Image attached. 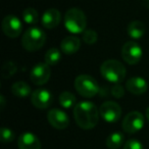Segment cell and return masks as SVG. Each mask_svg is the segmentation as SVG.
I'll use <instances>...</instances> for the list:
<instances>
[{
  "label": "cell",
  "instance_id": "obj_5",
  "mask_svg": "<svg viewBox=\"0 0 149 149\" xmlns=\"http://www.w3.org/2000/svg\"><path fill=\"white\" fill-rule=\"evenodd\" d=\"M74 88L81 96L86 98H92L99 92L96 80L89 74H80L74 80Z\"/></svg>",
  "mask_w": 149,
  "mask_h": 149
},
{
  "label": "cell",
  "instance_id": "obj_9",
  "mask_svg": "<svg viewBox=\"0 0 149 149\" xmlns=\"http://www.w3.org/2000/svg\"><path fill=\"white\" fill-rule=\"evenodd\" d=\"M1 28L3 33L9 38L19 37L23 32V24L19 17L13 15H8L3 19Z\"/></svg>",
  "mask_w": 149,
  "mask_h": 149
},
{
  "label": "cell",
  "instance_id": "obj_18",
  "mask_svg": "<svg viewBox=\"0 0 149 149\" xmlns=\"http://www.w3.org/2000/svg\"><path fill=\"white\" fill-rule=\"evenodd\" d=\"M11 92L15 96L19 98H27L30 95H32V90L31 87L28 85L26 82L19 81L15 82L13 86H11Z\"/></svg>",
  "mask_w": 149,
  "mask_h": 149
},
{
  "label": "cell",
  "instance_id": "obj_15",
  "mask_svg": "<svg viewBox=\"0 0 149 149\" xmlns=\"http://www.w3.org/2000/svg\"><path fill=\"white\" fill-rule=\"evenodd\" d=\"M126 89L134 95H142L148 89V84L143 78L133 77L127 81Z\"/></svg>",
  "mask_w": 149,
  "mask_h": 149
},
{
  "label": "cell",
  "instance_id": "obj_10",
  "mask_svg": "<svg viewBox=\"0 0 149 149\" xmlns=\"http://www.w3.org/2000/svg\"><path fill=\"white\" fill-rule=\"evenodd\" d=\"M51 70L50 66L45 62H39L31 70L30 79L33 82V84L37 86H41L46 84L50 79Z\"/></svg>",
  "mask_w": 149,
  "mask_h": 149
},
{
  "label": "cell",
  "instance_id": "obj_16",
  "mask_svg": "<svg viewBox=\"0 0 149 149\" xmlns=\"http://www.w3.org/2000/svg\"><path fill=\"white\" fill-rule=\"evenodd\" d=\"M81 47V40L74 36L65 37L60 43V49L66 55H72L76 53Z\"/></svg>",
  "mask_w": 149,
  "mask_h": 149
},
{
  "label": "cell",
  "instance_id": "obj_28",
  "mask_svg": "<svg viewBox=\"0 0 149 149\" xmlns=\"http://www.w3.org/2000/svg\"><path fill=\"white\" fill-rule=\"evenodd\" d=\"M0 100H1V109H3V108H4V104H5V102H4V96H3V95L0 96Z\"/></svg>",
  "mask_w": 149,
  "mask_h": 149
},
{
  "label": "cell",
  "instance_id": "obj_11",
  "mask_svg": "<svg viewBox=\"0 0 149 149\" xmlns=\"http://www.w3.org/2000/svg\"><path fill=\"white\" fill-rule=\"evenodd\" d=\"M31 102L36 108L39 109H46L53 102V96L51 92L45 88H40L33 91L31 95Z\"/></svg>",
  "mask_w": 149,
  "mask_h": 149
},
{
  "label": "cell",
  "instance_id": "obj_1",
  "mask_svg": "<svg viewBox=\"0 0 149 149\" xmlns=\"http://www.w3.org/2000/svg\"><path fill=\"white\" fill-rule=\"evenodd\" d=\"M99 111L93 102L82 101L74 107V118L77 125L83 130L95 128L99 120Z\"/></svg>",
  "mask_w": 149,
  "mask_h": 149
},
{
  "label": "cell",
  "instance_id": "obj_14",
  "mask_svg": "<svg viewBox=\"0 0 149 149\" xmlns=\"http://www.w3.org/2000/svg\"><path fill=\"white\" fill-rule=\"evenodd\" d=\"M61 21V13L56 8H49L43 13L41 17L42 26L46 29H54L60 24Z\"/></svg>",
  "mask_w": 149,
  "mask_h": 149
},
{
  "label": "cell",
  "instance_id": "obj_2",
  "mask_svg": "<svg viewBox=\"0 0 149 149\" xmlns=\"http://www.w3.org/2000/svg\"><path fill=\"white\" fill-rule=\"evenodd\" d=\"M100 72L106 81L113 84H120L126 78L127 70L120 61L116 59H108L101 64Z\"/></svg>",
  "mask_w": 149,
  "mask_h": 149
},
{
  "label": "cell",
  "instance_id": "obj_8",
  "mask_svg": "<svg viewBox=\"0 0 149 149\" xmlns=\"http://www.w3.org/2000/svg\"><path fill=\"white\" fill-rule=\"evenodd\" d=\"M101 118L107 123H116L122 116V108L114 101H105L99 108Z\"/></svg>",
  "mask_w": 149,
  "mask_h": 149
},
{
  "label": "cell",
  "instance_id": "obj_25",
  "mask_svg": "<svg viewBox=\"0 0 149 149\" xmlns=\"http://www.w3.org/2000/svg\"><path fill=\"white\" fill-rule=\"evenodd\" d=\"M15 139V135L13 130L9 128H1V141L2 143H11Z\"/></svg>",
  "mask_w": 149,
  "mask_h": 149
},
{
  "label": "cell",
  "instance_id": "obj_13",
  "mask_svg": "<svg viewBox=\"0 0 149 149\" xmlns=\"http://www.w3.org/2000/svg\"><path fill=\"white\" fill-rule=\"evenodd\" d=\"M17 146L19 149H41V142L35 134L26 132L19 137Z\"/></svg>",
  "mask_w": 149,
  "mask_h": 149
},
{
  "label": "cell",
  "instance_id": "obj_17",
  "mask_svg": "<svg viewBox=\"0 0 149 149\" xmlns=\"http://www.w3.org/2000/svg\"><path fill=\"white\" fill-rule=\"evenodd\" d=\"M127 31H128V35L132 39L137 40L144 36L145 32H146V26H145L144 23L140 21H134L129 24Z\"/></svg>",
  "mask_w": 149,
  "mask_h": 149
},
{
  "label": "cell",
  "instance_id": "obj_24",
  "mask_svg": "<svg viewBox=\"0 0 149 149\" xmlns=\"http://www.w3.org/2000/svg\"><path fill=\"white\" fill-rule=\"evenodd\" d=\"M82 38H83V41L85 42L86 44H94L97 42L98 35L94 30L89 29V30H86V31L84 32Z\"/></svg>",
  "mask_w": 149,
  "mask_h": 149
},
{
  "label": "cell",
  "instance_id": "obj_29",
  "mask_svg": "<svg viewBox=\"0 0 149 149\" xmlns=\"http://www.w3.org/2000/svg\"><path fill=\"white\" fill-rule=\"evenodd\" d=\"M146 116H147V120H149V106L147 107V109H146Z\"/></svg>",
  "mask_w": 149,
  "mask_h": 149
},
{
  "label": "cell",
  "instance_id": "obj_4",
  "mask_svg": "<svg viewBox=\"0 0 149 149\" xmlns=\"http://www.w3.org/2000/svg\"><path fill=\"white\" fill-rule=\"evenodd\" d=\"M46 42V34L38 27H32L24 33L22 45L29 52H35L41 49Z\"/></svg>",
  "mask_w": 149,
  "mask_h": 149
},
{
  "label": "cell",
  "instance_id": "obj_23",
  "mask_svg": "<svg viewBox=\"0 0 149 149\" xmlns=\"http://www.w3.org/2000/svg\"><path fill=\"white\" fill-rule=\"evenodd\" d=\"M17 66L15 62L7 61L3 64L2 70H1V76L4 79H7V78H10L11 76H13L17 72Z\"/></svg>",
  "mask_w": 149,
  "mask_h": 149
},
{
  "label": "cell",
  "instance_id": "obj_6",
  "mask_svg": "<svg viewBox=\"0 0 149 149\" xmlns=\"http://www.w3.org/2000/svg\"><path fill=\"white\" fill-rule=\"evenodd\" d=\"M143 51L141 46L135 41H128L123 45L122 57L128 64L134 65L141 60Z\"/></svg>",
  "mask_w": 149,
  "mask_h": 149
},
{
  "label": "cell",
  "instance_id": "obj_21",
  "mask_svg": "<svg viewBox=\"0 0 149 149\" xmlns=\"http://www.w3.org/2000/svg\"><path fill=\"white\" fill-rule=\"evenodd\" d=\"M61 58V53L60 51L55 47L50 48L49 50L46 51L45 54V63H47L48 65H56L58 62L60 61Z\"/></svg>",
  "mask_w": 149,
  "mask_h": 149
},
{
  "label": "cell",
  "instance_id": "obj_22",
  "mask_svg": "<svg viewBox=\"0 0 149 149\" xmlns=\"http://www.w3.org/2000/svg\"><path fill=\"white\" fill-rule=\"evenodd\" d=\"M23 19L27 25H36L39 21V13L33 7H28L23 11Z\"/></svg>",
  "mask_w": 149,
  "mask_h": 149
},
{
  "label": "cell",
  "instance_id": "obj_19",
  "mask_svg": "<svg viewBox=\"0 0 149 149\" xmlns=\"http://www.w3.org/2000/svg\"><path fill=\"white\" fill-rule=\"evenodd\" d=\"M125 140L124 135L120 132H113L106 138L105 144L108 149H118Z\"/></svg>",
  "mask_w": 149,
  "mask_h": 149
},
{
  "label": "cell",
  "instance_id": "obj_3",
  "mask_svg": "<svg viewBox=\"0 0 149 149\" xmlns=\"http://www.w3.org/2000/svg\"><path fill=\"white\" fill-rule=\"evenodd\" d=\"M64 27L72 34L84 33L87 27V17L84 11L77 7L68 9L64 15Z\"/></svg>",
  "mask_w": 149,
  "mask_h": 149
},
{
  "label": "cell",
  "instance_id": "obj_26",
  "mask_svg": "<svg viewBox=\"0 0 149 149\" xmlns=\"http://www.w3.org/2000/svg\"><path fill=\"white\" fill-rule=\"evenodd\" d=\"M124 149H144L142 143L136 139H130L124 144Z\"/></svg>",
  "mask_w": 149,
  "mask_h": 149
},
{
  "label": "cell",
  "instance_id": "obj_7",
  "mask_svg": "<svg viewBox=\"0 0 149 149\" xmlns=\"http://www.w3.org/2000/svg\"><path fill=\"white\" fill-rule=\"evenodd\" d=\"M144 116L139 111H131L123 120V130L128 134H135L144 127Z\"/></svg>",
  "mask_w": 149,
  "mask_h": 149
},
{
  "label": "cell",
  "instance_id": "obj_20",
  "mask_svg": "<svg viewBox=\"0 0 149 149\" xmlns=\"http://www.w3.org/2000/svg\"><path fill=\"white\" fill-rule=\"evenodd\" d=\"M58 100H59L60 105H61L63 108H66V109L72 108V106H74V107L76 106V96L68 91L62 92V93L59 95Z\"/></svg>",
  "mask_w": 149,
  "mask_h": 149
},
{
  "label": "cell",
  "instance_id": "obj_12",
  "mask_svg": "<svg viewBox=\"0 0 149 149\" xmlns=\"http://www.w3.org/2000/svg\"><path fill=\"white\" fill-rule=\"evenodd\" d=\"M47 120L54 129L64 130L70 125V118L64 111L57 108H52L47 113Z\"/></svg>",
  "mask_w": 149,
  "mask_h": 149
},
{
  "label": "cell",
  "instance_id": "obj_27",
  "mask_svg": "<svg viewBox=\"0 0 149 149\" xmlns=\"http://www.w3.org/2000/svg\"><path fill=\"white\" fill-rule=\"evenodd\" d=\"M111 94L116 98H122L125 94L124 88H123L120 84H116V85L111 88Z\"/></svg>",
  "mask_w": 149,
  "mask_h": 149
}]
</instances>
